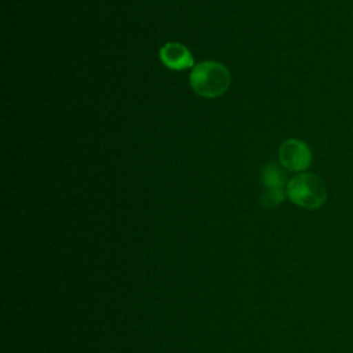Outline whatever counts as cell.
Here are the masks:
<instances>
[{
    "label": "cell",
    "mask_w": 353,
    "mask_h": 353,
    "mask_svg": "<svg viewBox=\"0 0 353 353\" xmlns=\"http://www.w3.org/2000/svg\"><path fill=\"white\" fill-rule=\"evenodd\" d=\"M285 197V193L283 189H266L261 194V205L266 208H272L279 205Z\"/></svg>",
    "instance_id": "8992f818"
},
{
    "label": "cell",
    "mask_w": 353,
    "mask_h": 353,
    "mask_svg": "<svg viewBox=\"0 0 353 353\" xmlns=\"http://www.w3.org/2000/svg\"><path fill=\"white\" fill-rule=\"evenodd\" d=\"M189 81L196 94L204 98H215L228 91L230 73L219 62L203 61L194 66Z\"/></svg>",
    "instance_id": "6da1fadb"
},
{
    "label": "cell",
    "mask_w": 353,
    "mask_h": 353,
    "mask_svg": "<svg viewBox=\"0 0 353 353\" xmlns=\"http://www.w3.org/2000/svg\"><path fill=\"white\" fill-rule=\"evenodd\" d=\"M261 179L266 189H283L287 182V175L277 164L270 163L263 167Z\"/></svg>",
    "instance_id": "5b68a950"
},
{
    "label": "cell",
    "mask_w": 353,
    "mask_h": 353,
    "mask_svg": "<svg viewBox=\"0 0 353 353\" xmlns=\"http://www.w3.org/2000/svg\"><path fill=\"white\" fill-rule=\"evenodd\" d=\"M279 159L288 171H305L312 164V152L303 141L291 138L280 146Z\"/></svg>",
    "instance_id": "3957f363"
},
{
    "label": "cell",
    "mask_w": 353,
    "mask_h": 353,
    "mask_svg": "<svg viewBox=\"0 0 353 353\" xmlns=\"http://www.w3.org/2000/svg\"><path fill=\"white\" fill-rule=\"evenodd\" d=\"M161 62L172 70H183L193 66V57L190 51L181 43H167L160 48Z\"/></svg>",
    "instance_id": "277c9868"
},
{
    "label": "cell",
    "mask_w": 353,
    "mask_h": 353,
    "mask_svg": "<svg viewBox=\"0 0 353 353\" xmlns=\"http://www.w3.org/2000/svg\"><path fill=\"white\" fill-rule=\"evenodd\" d=\"M287 196L292 203L306 210L321 207L327 199V189L317 175L303 172L287 183Z\"/></svg>",
    "instance_id": "7a4b0ae2"
}]
</instances>
